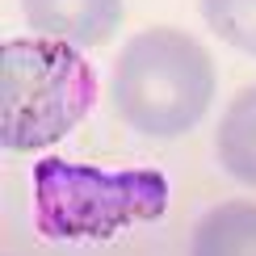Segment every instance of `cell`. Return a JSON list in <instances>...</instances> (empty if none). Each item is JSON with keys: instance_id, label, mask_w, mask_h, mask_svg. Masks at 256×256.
I'll return each mask as SVG.
<instances>
[{"instance_id": "cell-1", "label": "cell", "mask_w": 256, "mask_h": 256, "mask_svg": "<svg viewBox=\"0 0 256 256\" xmlns=\"http://www.w3.org/2000/svg\"><path fill=\"white\" fill-rule=\"evenodd\" d=\"M214 101V59L194 34L152 26L114 59L110 105L147 138H176L206 118Z\"/></svg>"}, {"instance_id": "cell-2", "label": "cell", "mask_w": 256, "mask_h": 256, "mask_svg": "<svg viewBox=\"0 0 256 256\" xmlns=\"http://www.w3.org/2000/svg\"><path fill=\"white\" fill-rule=\"evenodd\" d=\"M97 101L88 59L68 42L8 38L0 50V143L38 152L59 143Z\"/></svg>"}, {"instance_id": "cell-3", "label": "cell", "mask_w": 256, "mask_h": 256, "mask_svg": "<svg viewBox=\"0 0 256 256\" xmlns=\"http://www.w3.org/2000/svg\"><path fill=\"white\" fill-rule=\"evenodd\" d=\"M168 210V180L156 168L105 172L46 156L34 164V222L46 240H110Z\"/></svg>"}, {"instance_id": "cell-4", "label": "cell", "mask_w": 256, "mask_h": 256, "mask_svg": "<svg viewBox=\"0 0 256 256\" xmlns=\"http://www.w3.org/2000/svg\"><path fill=\"white\" fill-rule=\"evenodd\" d=\"M30 30L68 46H101L122 26V0H21Z\"/></svg>"}, {"instance_id": "cell-5", "label": "cell", "mask_w": 256, "mask_h": 256, "mask_svg": "<svg viewBox=\"0 0 256 256\" xmlns=\"http://www.w3.org/2000/svg\"><path fill=\"white\" fill-rule=\"evenodd\" d=\"M214 156L222 172L256 189V84L231 97L214 130Z\"/></svg>"}, {"instance_id": "cell-6", "label": "cell", "mask_w": 256, "mask_h": 256, "mask_svg": "<svg viewBox=\"0 0 256 256\" xmlns=\"http://www.w3.org/2000/svg\"><path fill=\"white\" fill-rule=\"evenodd\" d=\"M189 256H256V202H222L194 227Z\"/></svg>"}, {"instance_id": "cell-7", "label": "cell", "mask_w": 256, "mask_h": 256, "mask_svg": "<svg viewBox=\"0 0 256 256\" xmlns=\"http://www.w3.org/2000/svg\"><path fill=\"white\" fill-rule=\"evenodd\" d=\"M210 34L256 59V0H198Z\"/></svg>"}]
</instances>
